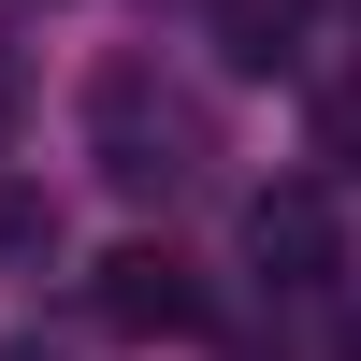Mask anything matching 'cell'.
Instances as JSON below:
<instances>
[{
    "label": "cell",
    "instance_id": "277c9868",
    "mask_svg": "<svg viewBox=\"0 0 361 361\" xmlns=\"http://www.w3.org/2000/svg\"><path fill=\"white\" fill-rule=\"evenodd\" d=\"M304 15L318 0H202V44H217L231 73H289V58H304Z\"/></svg>",
    "mask_w": 361,
    "mask_h": 361
},
{
    "label": "cell",
    "instance_id": "5b68a950",
    "mask_svg": "<svg viewBox=\"0 0 361 361\" xmlns=\"http://www.w3.org/2000/svg\"><path fill=\"white\" fill-rule=\"evenodd\" d=\"M304 159H318V188H361V73H318V102H304Z\"/></svg>",
    "mask_w": 361,
    "mask_h": 361
},
{
    "label": "cell",
    "instance_id": "8992f818",
    "mask_svg": "<svg viewBox=\"0 0 361 361\" xmlns=\"http://www.w3.org/2000/svg\"><path fill=\"white\" fill-rule=\"evenodd\" d=\"M15 260H58V202L44 188H0V275Z\"/></svg>",
    "mask_w": 361,
    "mask_h": 361
},
{
    "label": "cell",
    "instance_id": "52a82bcc",
    "mask_svg": "<svg viewBox=\"0 0 361 361\" xmlns=\"http://www.w3.org/2000/svg\"><path fill=\"white\" fill-rule=\"evenodd\" d=\"M0 361H58V347H44V333H0Z\"/></svg>",
    "mask_w": 361,
    "mask_h": 361
},
{
    "label": "cell",
    "instance_id": "3957f363",
    "mask_svg": "<svg viewBox=\"0 0 361 361\" xmlns=\"http://www.w3.org/2000/svg\"><path fill=\"white\" fill-rule=\"evenodd\" d=\"M87 304H102V333H202V275H188V260H173V246H116L102 260V275H87Z\"/></svg>",
    "mask_w": 361,
    "mask_h": 361
},
{
    "label": "cell",
    "instance_id": "6da1fadb",
    "mask_svg": "<svg viewBox=\"0 0 361 361\" xmlns=\"http://www.w3.org/2000/svg\"><path fill=\"white\" fill-rule=\"evenodd\" d=\"M87 145H102V173H116L130 202H159V188H188V173H202V116L173 102L159 73H130V58L87 87Z\"/></svg>",
    "mask_w": 361,
    "mask_h": 361
},
{
    "label": "cell",
    "instance_id": "7a4b0ae2",
    "mask_svg": "<svg viewBox=\"0 0 361 361\" xmlns=\"http://www.w3.org/2000/svg\"><path fill=\"white\" fill-rule=\"evenodd\" d=\"M246 260L275 289H333L347 275V217H333V188H260L246 202Z\"/></svg>",
    "mask_w": 361,
    "mask_h": 361
},
{
    "label": "cell",
    "instance_id": "ba28073f",
    "mask_svg": "<svg viewBox=\"0 0 361 361\" xmlns=\"http://www.w3.org/2000/svg\"><path fill=\"white\" fill-rule=\"evenodd\" d=\"M0 130H15V44H0Z\"/></svg>",
    "mask_w": 361,
    "mask_h": 361
}]
</instances>
